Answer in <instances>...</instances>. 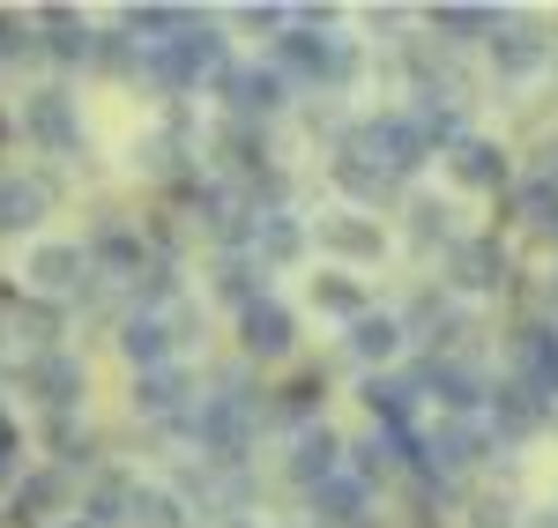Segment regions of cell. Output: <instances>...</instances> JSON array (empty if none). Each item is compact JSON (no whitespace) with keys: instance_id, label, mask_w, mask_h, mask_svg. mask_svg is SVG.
<instances>
[{"instance_id":"obj_42","label":"cell","mask_w":558,"mask_h":528,"mask_svg":"<svg viewBox=\"0 0 558 528\" xmlns=\"http://www.w3.org/2000/svg\"><path fill=\"white\" fill-rule=\"evenodd\" d=\"M529 179H551V186H558V134H551V142H536V164H529Z\"/></svg>"},{"instance_id":"obj_44","label":"cell","mask_w":558,"mask_h":528,"mask_svg":"<svg viewBox=\"0 0 558 528\" xmlns=\"http://www.w3.org/2000/svg\"><path fill=\"white\" fill-rule=\"evenodd\" d=\"M52 528H89V521H83V514H68V521H52Z\"/></svg>"},{"instance_id":"obj_17","label":"cell","mask_w":558,"mask_h":528,"mask_svg":"<svg viewBox=\"0 0 558 528\" xmlns=\"http://www.w3.org/2000/svg\"><path fill=\"white\" fill-rule=\"evenodd\" d=\"M112 351L128 357L134 372H165L179 365V335H172V312H120V328H112Z\"/></svg>"},{"instance_id":"obj_18","label":"cell","mask_w":558,"mask_h":528,"mask_svg":"<svg viewBox=\"0 0 558 528\" xmlns=\"http://www.w3.org/2000/svg\"><path fill=\"white\" fill-rule=\"evenodd\" d=\"M75 506V477L68 469H23L15 477V491H8V521L15 528H52V514H68Z\"/></svg>"},{"instance_id":"obj_33","label":"cell","mask_w":558,"mask_h":528,"mask_svg":"<svg viewBox=\"0 0 558 528\" xmlns=\"http://www.w3.org/2000/svg\"><path fill=\"white\" fill-rule=\"evenodd\" d=\"M499 209H507V223H521V231L558 238V186H551V179H529V172H521L514 186L499 194Z\"/></svg>"},{"instance_id":"obj_27","label":"cell","mask_w":558,"mask_h":528,"mask_svg":"<svg viewBox=\"0 0 558 528\" xmlns=\"http://www.w3.org/2000/svg\"><path fill=\"white\" fill-rule=\"evenodd\" d=\"M507 15L499 8H476V0H447V8H425V30L432 45H447V52H462V45H492Z\"/></svg>"},{"instance_id":"obj_21","label":"cell","mask_w":558,"mask_h":528,"mask_svg":"<svg viewBox=\"0 0 558 528\" xmlns=\"http://www.w3.org/2000/svg\"><path fill=\"white\" fill-rule=\"evenodd\" d=\"M484 60H492V75H499V83H529L536 67H551V38H544L536 23L507 15V23L492 30V45H484Z\"/></svg>"},{"instance_id":"obj_14","label":"cell","mask_w":558,"mask_h":528,"mask_svg":"<svg viewBox=\"0 0 558 528\" xmlns=\"http://www.w3.org/2000/svg\"><path fill=\"white\" fill-rule=\"evenodd\" d=\"M291 351H299V312L283 306L276 291H268L260 306L239 312V357H246V365H283Z\"/></svg>"},{"instance_id":"obj_15","label":"cell","mask_w":558,"mask_h":528,"mask_svg":"<svg viewBox=\"0 0 558 528\" xmlns=\"http://www.w3.org/2000/svg\"><path fill=\"white\" fill-rule=\"evenodd\" d=\"M209 149H216V179H223V186H260V179L276 172L268 127H254V120H223Z\"/></svg>"},{"instance_id":"obj_24","label":"cell","mask_w":558,"mask_h":528,"mask_svg":"<svg viewBox=\"0 0 558 528\" xmlns=\"http://www.w3.org/2000/svg\"><path fill=\"white\" fill-rule=\"evenodd\" d=\"M305 506H313V528H373V484L365 477H328L320 491H305Z\"/></svg>"},{"instance_id":"obj_45","label":"cell","mask_w":558,"mask_h":528,"mask_svg":"<svg viewBox=\"0 0 558 528\" xmlns=\"http://www.w3.org/2000/svg\"><path fill=\"white\" fill-rule=\"evenodd\" d=\"M223 528H260V521H246V514H239V521H223Z\"/></svg>"},{"instance_id":"obj_46","label":"cell","mask_w":558,"mask_h":528,"mask_svg":"<svg viewBox=\"0 0 558 528\" xmlns=\"http://www.w3.org/2000/svg\"><path fill=\"white\" fill-rule=\"evenodd\" d=\"M0 343H8V306H0Z\"/></svg>"},{"instance_id":"obj_12","label":"cell","mask_w":558,"mask_h":528,"mask_svg":"<svg viewBox=\"0 0 558 528\" xmlns=\"http://www.w3.org/2000/svg\"><path fill=\"white\" fill-rule=\"evenodd\" d=\"M134 417H149V425H165V432H186V417H194V402H202V380L186 372V365H165V372H134Z\"/></svg>"},{"instance_id":"obj_30","label":"cell","mask_w":558,"mask_h":528,"mask_svg":"<svg viewBox=\"0 0 558 528\" xmlns=\"http://www.w3.org/2000/svg\"><path fill=\"white\" fill-rule=\"evenodd\" d=\"M328 179L343 186V209H357V217H380L387 201L402 194L387 172H373V164H357V157H343V149H328Z\"/></svg>"},{"instance_id":"obj_10","label":"cell","mask_w":558,"mask_h":528,"mask_svg":"<svg viewBox=\"0 0 558 528\" xmlns=\"http://www.w3.org/2000/svg\"><path fill=\"white\" fill-rule=\"evenodd\" d=\"M313 246L328 254L336 268H380V254H387V231H380V217H357V209H328V217H313Z\"/></svg>"},{"instance_id":"obj_11","label":"cell","mask_w":558,"mask_h":528,"mask_svg":"<svg viewBox=\"0 0 558 528\" xmlns=\"http://www.w3.org/2000/svg\"><path fill=\"white\" fill-rule=\"evenodd\" d=\"M507 372L558 409V320H514L507 328Z\"/></svg>"},{"instance_id":"obj_20","label":"cell","mask_w":558,"mask_h":528,"mask_svg":"<svg viewBox=\"0 0 558 528\" xmlns=\"http://www.w3.org/2000/svg\"><path fill=\"white\" fill-rule=\"evenodd\" d=\"M447 179H454V186H470V194H492V201H499V194L514 186V157H507L492 134H462V142L447 149Z\"/></svg>"},{"instance_id":"obj_23","label":"cell","mask_w":558,"mask_h":528,"mask_svg":"<svg viewBox=\"0 0 558 528\" xmlns=\"http://www.w3.org/2000/svg\"><path fill=\"white\" fill-rule=\"evenodd\" d=\"M305 246H313V223L291 217V209H260V217H254V238H246V254H254L260 268L305 261Z\"/></svg>"},{"instance_id":"obj_22","label":"cell","mask_w":558,"mask_h":528,"mask_svg":"<svg viewBox=\"0 0 558 528\" xmlns=\"http://www.w3.org/2000/svg\"><path fill=\"white\" fill-rule=\"evenodd\" d=\"M343 351L357 357V365H365V372H395V357L410 351V335H402V312H357V320H350L343 328Z\"/></svg>"},{"instance_id":"obj_37","label":"cell","mask_w":558,"mask_h":528,"mask_svg":"<svg viewBox=\"0 0 558 528\" xmlns=\"http://www.w3.org/2000/svg\"><path fill=\"white\" fill-rule=\"evenodd\" d=\"M194 23H202L194 8H165V0H149V8H128V15H120V30H128L134 45H172V38H186Z\"/></svg>"},{"instance_id":"obj_4","label":"cell","mask_w":558,"mask_h":528,"mask_svg":"<svg viewBox=\"0 0 558 528\" xmlns=\"http://www.w3.org/2000/svg\"><path fill=\"white\" fill-rule=\"evenodd\" d=\"M514 283V254L499 246V231H462L454 254H447V291L454 298H492Z\"/></svg>"},{"instance_id":"obj_47","label":"cell","mask_w":558,"mask_h":528,"mask_svg":"<svg viewBox=\"0 0 558 528\" xmlns=\"http://www.w3.org/2000/svg\"><path fill=\"white\" fill-rule=\"evenodd\" d=\"M551 306H558V275H551Z\"/></svg>"},{"instance_id":"obj_6","label":"cell","mask_w":558,"mask_h":528,"mask_svg":"<svg viewBox=\"0 0 558 528\" xmlns=\"http://www.w3.org/2000/svg\"><path fill=\"white\" fill-rule=\"evenodd\" d=\"M410 380H417V402H439L447 417H476L484 409V395H492V380L476 372L470 357H417L410 365Z\"/></svg>"},{"instance_id":"obj_7","label":"cell","mask_w":558,"mask_h":528,"mask_svg":"<svg viewBox=\"0 0 558 528\" xmlns=\"http://www.w3.org/2000/svg\"><path fill=\"white\" fill-rule=\"evenodd\" d=\"M23 395L45 409V425H52V417H75L83 395H89V365L75 351H38L23 365Z\"/></svg>"},{"instance_id":"obj_39","label":"cell","mask_w":558,"mask_h":528,"mask_svg":"<svg viewBox=\"0 0 558 528\" xmlns=\"http://www.w3.org/2000/svg\"><path fill=\"white\" fill-rule=\"evenodd\" d=\"M291 23H299V15H291V8H276V0H254V8H239V30H254V38H283V30H291Z\"/></svg>"},{"instance_id":"obj_28","label":"cell","mask_w":558,"mask_h":528,"mask_svg":"<svg viewBox=\"0 0 558 528\" xmlns=\"http://www.w3.org/2000/svg\"><path fill=\"white\" fill-rule=\"evenodd\" d=\"M31 23H38V45H45V60H52V67H68V75H75V67H89L97 30H89L75 8H38Z\"/></svg>"},{"instance_id":"obj_26","label":"cell","mask_w":558,"mask_h":528,"mask_svg":"<svg viewBox=\"0 0 558 528\" xmlns=\"http://www.w3.org/2000/svg\"><path fill=\"white\" fill-rule=\"evenodd\" d=\"M0 306H8V335H23V343H31V357H38V351H60V335H68V306H52V298H31L23 283H15Z\"/></svg>"},{"instance_id":"obj_38","label":"cell","mask_w":558,"mask_h":528,"mask_svg":"<svg viewBox=\"0 0 558 528\" xmlns=\"http://www.w3.org/2000/svg\"><path fill=\"white\" fill-rule=\"evenodd\" d=\"M89 67H97V75H112V83H142V45H134L128 30H97Z\"/></svg>"},{"instance_id":"obj_35","label":"cell","mask_w":558,"mask_h":528,"mask_svg":"<svg viewBox=\"0 0 558 528\" xmlns=\"http://www.w3.org/2000/svg\"><path fill=\"white\" fill-rule=\"evenodd\" d=\"M134 484H142V477H128V469H105V477L83 491V521H89V528H128V521H134Z\"/></svg>"},{"instance_id":"obj_32","label":"cell","mask_w":558,"mask_h":528,"mask_svg":"<svg viewBox=\"0 0 558 528\" xmlns=\"http://www.w3.org/2000/svg\"><path fill=\"white\" fill-rule=\"evenodd\" d=\"M410 454H417V440H395V432H365V440H350V477H365V484L380 491L387 477H410Z\"/></svg>"},{"instance_id":"obj_2","label":"cell","mask_w":558,"mask_h":528,"mask_svg":"<svg viewBox=\"0 0 558 528\" xmlns=\"http://www.w3.org/2000/svg\"><path fill=\"white\" fill-rule=\"evenodd\" d=\"M336 149L357 157V164H373V172H387L395 186H402V179H417L432 164V142L417 134L410 112H365V120H350V127L336 134Z\"/></svg>"},{"instance_id":"obj_36","label":"cell","mask_w":558,"mask_h":528,"mask_svg":"<svg viewBox=\"0 0 558 528\" xmlns=\"http://www.w3.org/2000/svg\"><path fill=\"white\" fill-rule=\"evenodd\" d=\"M454 238H462V223H454V201H439V194H410V246L417 254H454Z\"/></svg>"},{"instance_id":"obj_8","label":"cell","mask_w":558,"mask_h":528,"mask_svg":"<svg viewBox=\"0 0 558 528\" xmlns=\"http://www.w3.org/2000/svg\"><path fill=\"white\" fill-rule=\"evenodd\" d=\"M216 97L231 105V120H254V127H268V120H276V112H283V105L299 97V89L283 83V75H276L268 60H246V67L231 60V67L216 75Z\"/></svg>"},{"instance_id":"obj_41","label":"cell","mask_w":558,"mask_h":528,"mask_svg":"<svg viewBox=\"0 0 558 528\" xmlns=\"http://www.w3.org/2000/svg\"><path fill=\"white\" fill-rule=\"evenodd\" d=\"M15 454H23V432H15V417L0 409V484L15 491Z\"/></svg>"},{"instance_id":"obj_3","label":"cell","mask_w":558,"mask_h":528,"mask_svg":"<svg viewBox=\"0 0 558 528\" xmlns=\"http://www.w3.org/2000/svg\"><path fill=\"white\" fill-rule=\"evenodd\" d=\"M23 291H31V298H52V306H89L97 268H89L83 238H45V246H31V261H23Z\"/></svg>"},{"instance_id":"obj_25","label":"cell","mask_w":558,"mask_h":528,"mask_svg":"<svg viewBox=\"0 0 558 528\" xmlns=\"http://www.w3.org/2000/svg\"><path fill=\"white\" fill-rule=\"evenodd\" d=\"M52 217V179L38 172H0V238H23Z\"/></svg>"},{"instance_id":"obj_31","label":"cell","mask_w":558,"mask_h":528,"mask_svg":"<svg viewBox=\"0 0 558 528\" xmlns=\"http://www.w3.org/2000/svg\"><path fill=\"white\" fill-rule=\"evenodd\" d=\"M320 402H328V372L313 365V372H299L291 388H276V395L260 402V425H291V432H305V425H320Z\"/></svg>"},{"instance_id":"obj_5","label":"cell","mask_w":558,"mask_h":528,"mask_svg":"<svg viewBox=\"0 0 558 528\" xmlns=\"http://www.w3.org/2000/svg\"><path fill=\"white\" fill-rule=\"evenodd\" d=\"M83 254H89V268H97V283H134V275L149 268V231L128 223V217H112V209H97Z\"/></svg>"},{"instance_id":"obj_34","label":"cell","mask_w":558,"mask_h":528,"mask_svg":"<svg viewBox=\"0 0 558 528\" xmlns=\"http://www.w3.org/2000/svg\"><path fill=\"white\" fill-rule=\"evenodd\" d=\"M305 306L328 312V320H357V312H373V298H365V283L350 275V268H320V275H305Z\"/></svg>"},{"instance_id":"obj_40","label":"cell","mask_w":558,"mask_h":528,"mask_svg":"<svg viewBox=\"0 0 558 528\" xmlns=\"http://www.w3.org/2000/svg\"><path fill=\"white\" fill-rule=\"evenodd\" d=\"M470 528H521V506L507 491H476L470 499Z\"/></svg>"},{"instance_id":"obj_29","label":"cell","mask_w":558,"mask_h":528,"mask_svg":"<svg viewBox=\"0 0 558 528\" xmlns=\"http://www.w3.org/2000/svg\"><path fill=\"white\" fill-rule=\"evenodd\" d=\"M209 298H223L231 312H246L268 298V268L246 254V246H231V254H216L209 261Z\"/></svg>"},{"instance_id":"obj_13","label":"cell","mask_w":558,"mask_h":528,"mask_svg":"<svg viewBox=\"0 0 558 528\" xmlns=\"http://www.w3.org/2000/svg\"><path fill=\"white\" fill-rule=\"evenodd\" d=\"M484 425H492V440H499V446L536 440V432L551 425V402L536 395V388H521L514 372H499V380H492V395H484Z\"/></svg>"},{"instance_id":"obj_1","label":"cell","mask_w":558,"mask_h":528,"mask_svg":"<svg viewBox=\"0 0 558 528\" xmlns=\"http://www.w3.org/2000/svg\"><path fill=\"white\" fill-rule=\"evenodd\" d=\"M223 67H231V45H223V30H216L209 15L172 45H142V83L157 89V97H194V89L216 83Z\"/></svg>"},{"instance_id":"obj_19","label":"cell","mask_w":558,"mask_h":528,"mask_svg":"<svg viewBox=\"0 0 558 528\" xmlns=\"http://www.w3.org/2000/svg\"><path fill=\"white\" fill-rule=\"evenodd\" d=\"M357 402H365V417L380 425V432H395V440H417V380L410 372H365L357 380Z\"/></svg>"},{"instance_id":"obj_16","label":"cell","mask_w":558,"mask_h":528,"mask_svg":"<svg viewBox=\"0 0 558 528\" xmlns=\"http://www.w3.org/2000/svg\"><path fill=\"white\" fill-rule=\"evenodd\" d=\"M350 469V440L336 432V425H305V432H291V454H283V477L299 491H320L328 477H343Z\"/></svg>"},{"instance_id":"obj_9","label":"cell","mask_w":558,"mask_h":528,"mask_svg":"<svg viewBox=\"0 0 558 528\" xmlns=\"http://www.w3.org/2000/svg\"><path fill=\"white\" fill-rule=\"evenodd\" d=\"M23 134L38 142L45 157H83V112H75V97H68V83H45L23 97Z\"/></svg>"},{"instance_id":"obj_43","label":"cell","mask_w":558,"mask_h":528,"mask_svg":"<svg viewBox=\"0 0 558 528\" xmlns=\"http://www.w3.org/2000/svg\"><path fill=\"white\" fill-rule=\"evenodd\" d=\"M521 528H558V514H521Z\"/></svg>"}]
</instances>
